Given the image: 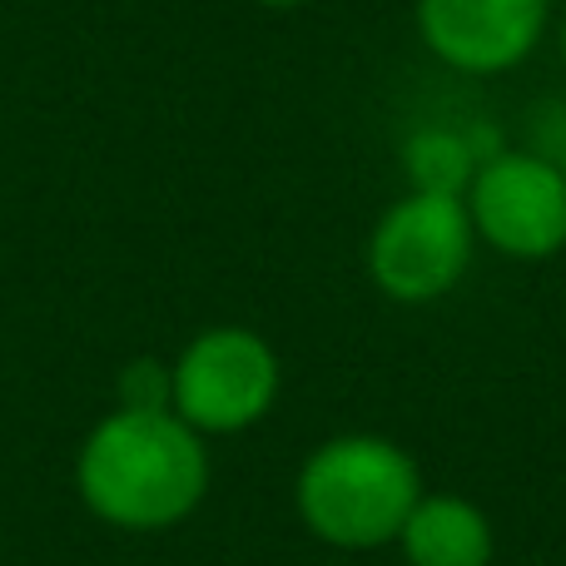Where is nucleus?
Instances as JSON below:
<instances>
[{"mask_svg":"<svg viewBox=\"0 0 566 566\" xmlns=\"http://www.w3.org/2000/svg\"><path fill=\"white\" fill-rule=\"evenodd\" d=\"M209 488V452L175 412L119 408L90 432L80 452V497L125 532H159L185 522Z\"/></svg>","mask_w":566,"mask_h":566,"instance_id":"obj_1","label":"nucleus"},{"mask_svg":"<svg viewBox=\"0 0 566 566\" xmlns=\"http://www.w3.org/2000/svg\"><path fill=\"white\" fill-rule=\"evenodd\" d=\"M422 497V472L408 448L378 432H343L328 438L298 472L303 527L318 542L343 552H368L398 542L408 512Z\"/></svg>","mask_w":566,"mask_h":566,"instance_id":"obj_2","label":"nucleus"},{"mask_svg":"<svg viewBox=\"0 0 566 566\" xmlns=\"http://www.w3.org/2000/svg\"><path fill=\"white\" fill-rule=\"evenodd\" d=\"M472 249H478V229H472L468 199L408 189L373 224L368 274L388 298L432 303L462 283Z\"/></svg>","mask_w":566,"mask_h":566,"instance_id":"obj_3","label":"nucleus"},{"mask_svg":"<svg viewBox=\"0 0 566 566\" xmlns=\"http://www.w3.org/2000/svg\"><path fill=\"white\" fill-rule=\"evenodd\" d=\"M468 214L478 239L507 259H552L566 249V169L532 149H497L468 185Z\"/></svg>","mask_w":566,"mask_h":566,"instance_id":"obj_4","label":"nucleus"},{"mask_svg":"<svg viewBox=\"0 0 566 566\" xmlns=\"http://www.w3.org/2000/svg\"><path fill=\"white\" fill-rule=\"evenodd\" d=\"M279 358L249 328H209L175 363V418L195 432H244L274 408Z\"/></svg>","mask_w":566,"mask_h":566,"instance_id":"obj_5","label":"nucleus"},{"mask_svg":"<svg viewBox=\"0 0 566 566\" xmlns=\"http://www.w3.org/2000/svg\"><path fill=\"white\" fill-rule=\"evenodd\" d=\"M547 0H418V35L462 75H502L537 50Z\"/></svg>","mask_w":566,"mask_h":566,"instance_id":"obj_6","label":"nucleus"},{"mask_svg":"<svg viewBox=\"0 0 566 566\" xmlns=\"http://www.w3.org/2000/svg\"><path fill=\"white\" fill-rule=\"evenodd\" d=\"M398 547L408 566H492L497 537H492V522L478 502L432 492V497H418V507L408 512Z\"/></svg>","mask_w":566,"mask_h":566,"instance_id":"obj_7","label":"nucleus"},{"mask_svg":"<svg viewBox=\"0 0 566 566\" xmlns=\"http://www.w3.org/2000/svg\"><path fill=\"white\" fill-rule=\"evenodd\" d=\"M497 139H482V135H462V129H418V135L402 145V165H408L412 189L422 195H452L462 199L478 175V165L488 155H497Z\"/></svg>","mask_w":566,"mask_h":566,"instance_id":"obj_8","label":"nucleus"},{"mask_svg":"<svg viewBox=\"0 0 566 566\" xmlns=\"http://www.w3.org/2000/svg\"><path fill=\"white\" fill-rule=\"evenodd\" d=\"M119 398L129 412H175V368H159L155 358H139L119 378Z\"/></svg>","mask_w":566,"mask_h":566,"instance_id":"obj_9","label":"nucleus"},{"mask_svg":"<svg viewBox=\"0 0 566 566\" xmlns=\"http://www.w3.org/2000/svg\"><path fill=\"white\" fill-rule=\"evenodd\" d=\"M259 6H274V10H289V6H303V0H259Z\"/></svg>","mask_w":566,"mask_h":566,"instance_id":"obj_10","label":"nucleus"},{"mask_svg":"<svg viewBox=\"0 0 566 566\" xmlns=\"http://www.w3.org/2000/svg\"><path fill=\"white\" fill-rule=\"evenodd\" d=\"M562 60H566V25H562Z\"/></svg>","mask_w":566,"mask_h":566,"instance_id":"obj_11","label":"nucleus"}]
</instances>
